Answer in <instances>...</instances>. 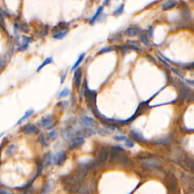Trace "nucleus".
<instances>
[{
    "label": "nucleus",
    "mask_w": 194,
    "mask_h": 194,
    "mask_svg": "<svg viewBox=\"0 0 194 194\" xmlns=\"http://www.w3.org/2000/svg\"><path fill=\"white\" fill-rule=\"evenodd\" d=\"M21 131L24 134H27V135H34V134L40 133V129L35 124L29 123V124H27L23 126Z\"/></svg>",
    "instance_id": "1"
},
{
    "label": "nucleus",
    "mask_w": 194,
    "mask_h": 194,
    "mask_svg": "<svg viewBox=\"0 0 194 194\" xmlns=\"http://www.w3.org/2000/svg\"><path fill=\"white\" fill-rule=\"evenodd\" d=\"M67 159V154L65 151H60L59 153H57L52 158V161L53 163L56 165H63L65 163V161Z\"/></svg>",
    "instance_id": "2"
},
{
    "label": "nucleus",
    "mask_w": 194,
    "mask_h": 194,
    "mask_svg": "<svg viewBox=\"0 0 194 194\" xmlns=\"http://www.w3.org/2000/svg\"><path fill=\"white\" fill-rule=\"evenodd\" d=\"M178 5V0H165L161 2V9L163 12L170 11Z\"/></svg>",
    "instance_id": "3"
},
{
    "label": "nucleus",
    "mask_w": 194,
    "mask_h": 194,
    "mask_svg": "<svg viewBox=\"0 0 194 194\" xmlns=\"http://www.w3.org/2000/svg\"><path fill=\"white\" fill-rule=\"evenodd\" d=\"M142 33V29L138 26H130L124 31V34L127 36H137Z\"/></svg>",
    "instance_id": "4"
},
{
    "label": "nucleus",
    "mask_w": 194,
    "mask_h": 194,
    "mask_svg": "<svg viewBox=\"0 0 194 194\" xmlns=\"http://www.w3.org/2000/svg\"><path fill=\"white\" fill-rule=\"evenodd\" d=\"M84 138L83 137H77L71 140V141L69 143V150H73L76 148L80 147L84 144Z\"/></svg>",
    "instance_id": "5"
},
{
    "label": "nucleus",
    "mask_w": 194,
    "mask_h": 194,
    "mask_svg": "<svg viewBox=\"0 0 194 194\" xmlns=\"http://www.w3.org/2000/svg\"><path fill=\"white\" fill-rule=\"evenodd\" d=\"M107 156H108V150H107V148L103 147L101 150V151H100V154H99L97 161H96V164L97 165H102V164L104 163L106 161Z\"/></svg>",
    "instance_id": "6"
},
{
    "label": "nucleus",
    "mask_w": 194,
    "mask_h": 194,
    "mask_svg": "<svg viewBox=\"0 0 194 194\" xmlns=\"http://www.w3.org/2000/svg\"><path fill=\"white\" fill-rule=\"evenodd\" d=\"M104 7H105L104 5H101L99 6L98 9H96V13L93 15V17H92L91 18H90V20H89V24H91V25H93V24L96 22V20H98V19L100 18V17H101L103 11H104Z\"/></svg>",
    "instance_id": "7"
},
{
    "label": "nucleus",
    "mask_w": 194,
    "mask_h": 194,
    "mask_svg": "<svg viewBox=\"0 0 194 194\" xmlns=\"http://www.w3.org/2000/svg\"><path fill=\"white\" fill-rule=\"evenodd\" d=\"M52 120H53V118L51 115H45V116L42 117V118L40 120L39 124L43 127H47V126L50 125L52 123Z\"/></svg>",
    "instance_id": "8"
},
{
    "label": "nucleus",
    "mask_w": 194,
    "mask_h": 194,
    "mask_svg": "<svg viewBox=\"0 0 194 194\" xmlns=\"http://www.w3.org/2000/svg\"><path fill=\"white\" fill-rule=\"evenodd\" d=\"M81 123L86 127H94L96 125V122L94 119L88 116H83L81 118Z\"/></svg>",
    "instance_id": "9"
},
{
    "label": "nucleus",
    "mask_w": 194,
    "mask_h": 194,
    "mask_svg": "<svg viewBox=\"0 0 194 194\" xmlns=\"http://www.w3.org/2000/svg\"><path fill=\"white\" fill-rule=\"evenodd\" d=\"M81 77H82V71L81 69H77L74 72V84H75L76 87L79 88L81 86Z\"/></svg>",
    "instance_id": "10"
},
{
    "label": "nucleus",
    "mask_w": 194,
    "mask_h": 194,
    "mask_svg": "<svg viewBox=\"0 0 194 194\" xmlns=\"http://www.w3.org/2000/svg\"><path fill=\"white\" fill-rule=\"evenodd\" d=\"M52 158H53V157H52V153H50V152H49V153H46V154L44 155V156H43V161H42L43 165V168L48 166V165H49L52 162Z\"/></svg>",
    "instance_id": "11"
},
{
    "label": "nucleus",
    "mask_w": 194,
    "mask_h": 194,
    "mask_svg": "<svg viewBox=\"0 0 194 194\" xmlns=\"http://www.w3.org/2000/svg\"><path fill=\"white\" fill-rule=\"evenodd\" d=\"M124 8H125V4L121 3L120 5L112 12V15L115 16V17H118V16L121 15L124 13Z\"/></svg>",
    "instance_id": "12"
},
{
    "label": "nucleus",
    "mask_w": 194,
    "mask_h": 194,
    "mask_svg": "<svg viewBox=\"0 0 194 194\" xmlns=\"http://www.w3.org/2000/svg\"><path fill=\"white\" fill-rule=\"evenodd\" d=\"M140 36V40L146 47H150V39H149V36H148L147 33H142L139 35Z\"/></svg>",
    "instance_id": "13"
},
{
    "label": "nucleus",
    "mask_w": 194,
    "mask_h": 194,
    "mask_svg": "<svg viewBox=\"0 0 194 194\" xmlns=\"http://www.w3.org/2000/svg\"><path fill=\"white\" fill-rule=\"evenodd\" d=\"M33 112H34V111H33V109H29L28 110L27 112H25V114H24V115H23L22 117L21 118L19 119L18 121H17V122L16 123V125H18V124H20L21 123H22L23 121H24L25 120H27V119L28 118H30L31 116V115H33Z\"/></svg>",
    "instance_id": "14"
},
{
    "label": "nucleus",
    "mask_w": 194,
    "mask_h": 194,
    "mask_svg": "<svg viewBox=\"0 0 194 194\" xmlns=\"http://www.w3.org/2000/svg\"><path fill=\"white\" fill-rule=\"evenodd\" d=\"M38 142L43 146H49V142L44 134H40L38 137Z\"/></svg>",
    "instance_id": "15"
},
{
    "label": "nucleus",
    "mask_w": 194,
    "mask_h": 194,
    "mask_svg": "<svg viewBox=\"0 0 194 194\" xmlns=\"http://www.w3.org/2000/svg\"><path fill=\"white\" fill-rule=\"evenodd\" d=\"M53 62V59H52V57L50 56V57H47V59H45L44 61L43 62V63L40 65L39 67L37 68V69H36V71H40V70H41L43 68H44L45 66L47 65H49V64L52 63Z\"/></svg>",
    "instance_id": "16"
},
{
    "label": "nucleus",
    "mask_w": 194,
    "mask_h": 194,
    "mask_svg": "<svg viewBox=\"0 0 194 194\" xmlns=\"http://www.w3.org/2000/svg\"><path fill=\"white\" fill-rule=\"evenodd\" d=\"M17 151V146L15 144H11L9 145V146L6 149V151H5V154L7 155H13L16 153Z\"/></svg>",
    "instance_id": "17"
},
{
    "label": "nucleus",
    "mask_w": 194,
    "mask_h": 194,
    "mask_svg": "<svg viewBox=\"0 0 194 194\" xmlns=\"http://www.w3.org/2000/svg\"><path fill=\"white\" fill-rule=\"evenodd\" d=\"M85 55H86V53H82L81 55H80L79 58H78V59H77V60L76 61L75 64H74V65L72 66V68H71L70 70H75V69L77 68L80 65V64L81 63V62H82V61L84 60V59Z\"/></svg>",
    "instance_id": "18"
},
{
    "label": "nucleus",
    "mask_w": 194,
    "mask_h": 194,
    "mask_svg": "<svg viewBox=\"0 0 194 194\" xmlns=\"http://www.w3.org/2000/svg\"><path fill=\"white\" fill-rule=\"evenodd\" d=\"M67 31H59V32H58V33H55V34L53 35V37L55 38V39H57V40H61V39H63V38L67 35Z\"/></svg>",
    "instance_id": "19"
},
{
    "label": "nucleus",
    "mask_w": 194,
    "mask_h": 194,
    "mask_svg": "<svg viewBox=\"0 0 194 194\" xmlns=\"http://www.w3.org/2000/svg\"><path fill=\"white\" fill-rule=\"evenodd\" d=\"M115 50V49L112 47H103L102 48L100 51L98 52V55H101V54L106 53V52H112Z\"/></svg>",
    "instance_id": "20"
},
{
    "label": "nucleus",
    "mask_w": 194,
    "mask_h": 194,
    "mask_svg": "<svg viewBox=\"0 0 194 194\" xmlns=\"http://www.w3.org/2000/svg\"><path fill=\"white\" fill-rule=\"evenodd\" d=\"M131 134H132L134 137L137 138L138 140L143 141V140H144L143 137V136H142V134H141L140 133L138 132L137 131H136V130H132V131H131Z\"/></svg>",
    "instance_id": "21"
},
{
    "label": "nucleus",
    "mask_w": 194,
    "mask_h": 194,
    "mask_svg": "<svg viewBox=\"0 0 194 194\" xmlns=\"http://www.w3.org/2000/svg\"><path fill=\"white\" fill-rule=\"evenodd\" d=\"M58 137V131L57 130H52L48 134V137L52 140H55Z\"/></svg>",
    "instance_id": "22"
},
{
    "label": "nucleus",
    "mask_w": 194,
    "mask_h": 194,
    "mask_svg": "<svg viewBox=\"0 0 194 194\" xmlns=\"http://www.w3.org/2000/svg\"><path fill=\"white\" fill-rule=\"evenodd\" d=\"M69 93H70V89H68V88H65L64 89H62V91L60 92L59 95V98H62V97H65V96H68Z\"/></svg>",
    "instance_id": "23"
},
{
    "label": "nucleus",
    "mask_w": 194,
    "mask_h": 194,
    "mask_svg": "<svg viewBox=\"0 0 194 194\" xmlns=\"http://www.w3.org/2000/svg\"><path fill=\"white\" fill-rule=\"evenodd\" d=\"M12 193V191L9 188L3 187V186H0V194H9Z\"/></svg>",
    "instance_id": "24"
},
{
    "label": "nucleus",
    "mask_w": 194,
    "mask_h": 194,
    "mask_svg": "<svg viewBox=\"0 0 194 194\" xmlns=\"http://www.w3.org/2000/svg\"><path fill=\"white\" fill-rule=\"evenodd\" d=\"M97 132H98V134H100V135L103 136V137H105V136L109 135V133H108V131H106L105 130H104V129H102V128H99L98 130H97Z\"/></svg>",
    "instance_id": "25"
},
{
    "label": "nucleus",
    "mask_w": 194,
    "mask_h": 194,
    "mask_svg": "<svg viewBox=\"0 0 194 194\" xmlns=\"http://www.w3.org/2000/svg\"><path fill=\"white\" fill-rule=\"evenodd\" d=\"M28 46H29V44H28V43H23V44L19 46L17 49H18L19 51H21V52L24 51V50H26L28 48Z\"/></svg>",
    "instance_id": "26"
},
{
    "label": "nucleus",
    "mask_w": 194,
    "mask_h": 194,
    "mask_svg": "<svg viewBox=\"0 0 194 194\" xmlns=\"http://www.w3.org/2000/svg\"><path fill=\"white\" fill-rule=\"evenodd\" d=\"M114 139H115V140L122 141V140H125L127 139V137L124 135H117L114 137Z\"/></svg>",
    "instance_id": "27"
},
{
    "label": "nucleus",
    "mask_w": 194,
    "mask_h": 194,
    "mask_svg": "<svg viewBox=\"0 0 194 194\" xmlns=\"http://www.w3.org/2000/svg\"><path fill=\"white\" fill-rule=\"evenodd\" d=\"M125 146H127V147H134V143L133 141H131V140L126 139L125 140Z\"/></svg>",
    "instance_id": "28"
},
{
    "label": "nucleus",
    "mask_w": 194,
    "mask_h": 194,
    "mask_svg": "<svg viewBox=\"0 0 194 194\" xmlns=\"http://www.w3.org/2000/svg\"><path fill=\"white\" fill-rule=\"evenodd\" d=\"M68 102L66 101H61L59 102H58V104H57V105L59 107H61V108H66V107L68 106Z\"/></svg>",
    "instance_id": "29"
},
{
    "label": "nucleus",
    "mask_w": 194,
    "mask_h": 194,
    "mask_svg": "<svg viewBox=\"0 0 194 194\" xmlns=\"http://www.w3.org/2000/svg\"><path fill=\"white\" fill-rule=\"evenodd\" d=\"M147 34L149 37H152L153 35V28L152 26H149L147 28Z\"/></svg>",
    "instance_id": "30"
},
{
    "label": "nucleus",
    "mask_w": 194,
    "mask_h": 194,
    "mask_svg": "<svg viewBox=\"0 0 194 194\" xmlns=\"http://www.w3.org/2000/svg\"><path fill=\"white\" fill-rule=\"evenodd\" d=\"M22 39H23V41H24V43H28V44H29L30 43L32 42V39H31V37H28V36H23Z\"/></svg>",
    "instance_id": "31"
},
{
    "label": "nucleus",
    "mask_w": 194,
    "mask_h": 194,
    "mask_svg": "<svg viewBox=\"0 0 194 194\" xmlns=\"http://www.w3.org/2000/svg\"><path fill=\"white\" fill-rule=\"evenodd\" d=\"M49 188H50V184H47V185L44 187V188H43V190H42V193H48L49 191Z\"/></svg>",
    "instance_id": "32"
},
{
    "label": "nucleus",
    "mask_w": 194,
    "mask_h": 194,
    "mask_svg": "<svg viewBox=\"0 0 194 194\" xmlns=\"http://www.w3.org/2000/svg\"><path fill=\"white\" fill-rule=\"evenodd\" d=\"M104 124V126H105V127H107V128H109L111 129V130H112V131H115V130H118V128L116 127H115V126L113 125H111V124Z\"/></svg>",
    "instance_id": "33"
},
{
    "label": "nucleus",
    "mask_w": 194,
    "mask_h": 194,
    "mask_svg": "<svg viewBox=\"0 0 194 194\" xmlns=\"http://www.w3.org/2000/svg\"><path fill=\"white\" fill-rule=\"evenodd\" d=\"M171 70L172 71H174V72H175V74H177V75L178 76H180V77H181V78H183V76H182V74H180V72H179L178 70H177V69H175V68H171Z\"/></svg>",
    "instance_id": "34"
},
{
    "label": "nucleus",
    "mask_w": 194,
    "mask_h": 194,
    "mask_svg": "<svg viewBox=\"0 0 194 194\" xmlns=\"http://www.w3.org/2000/svg\"><path fill=\"white\" fill-rule=\"evenodd\" d=\"M110 2H111V0H103V4L102 5L104 6H108L109 5Z\"/></svg>",
    "instance_id": "35"
},
{
    "label": "nucleus",
    "mask_w": 194,
    "mask_h": 194,
    "mask_svg": "<svg viewBox=\"0 0 194 194\" xmlns=\"http://www.w3.org/2000/svg\"><path fill=\"white\" fill-rule=\"evenodd\" d=\"M65 77H66V73L61 77V84H63L65 80Z\"/></svg>",
    "instance_id": "36"
},
{
    "label": "nucleus",
    "mask_w": 194,
    "mask_h": 194,
    "mask_svg": "<svg viewBox=\"0 0 194 194\" xmlns=\"http://www.w3.org/2000/svg\"><path fill=\"white\" fill-rule=\"evenodd\" d=\"M4 65H5V62H4L3 59H0V69L2 68H3Z\"/></svg>",
    "instance_id": "37"
},
{
    "label": "nucleus",
    "mask_w": 194,
    "mask_h": 194,
    "mask_svg": "<svg viewBox=\"0 0 194 194\" xmlns=\"http://www.w3.org/2000/svg\"><path fill=\"white\" fill-rule=\"evenodd\" d=\"M186 81H187V83H189L190 84H192L194 86V81H190V80H187L186 79Z\"/></svg>",
    "instance_id": "38"
},
{
    "label": "nucleus",
    "mask_w": 194,
    "mask_h": 194,
    "mask_svg": "<svg viewBox=\"0 0 194 194\" xmlns=\"http://www.w3.org/2000/svg\"><path fill=\"white\" fill-rule=\"evenodd\" d=\"M3 145H4V142H2V143L0 144V156H1V151H2V147H3Z\"/></svg>",
    "instance_id": "39"
},
{
    "label": "nucleus",
    "mask_w": 194,
    "mask_h": 194,
    "mask_svg": "<svg viewBox=\"0 0 194 194\" xmlns=\"http://www.w3.org/2000/svg\"><path fill=\"white\" fill-rule=\"evenodd\" d=\"M4 135V133H2V134H0V137H2V136H3Z\"/></svg>",
    "instance_id": "40"
},
{
    "label": "nucleus",
    "mask_w": 194,
    "mask_h": 194,
    "mask_svg": "<svg viewBox=\"0 0 194 194\" xmlns=\"http://www.w3.org/2000/svg\"><path fill=\"white\" fill-rule=\"evenodd\" d=\"M191 2H194V0H190Z\"/></svg>",
    "instance_id": "41"
},
{
    "label": "nucleus",
    "mask_w": 194,
    "mask_h": 194,
    "mask_svg": "<svg viewBox=\"0 0 194 194\" xmlns=\"http://www.w3.org/2000/svg\"><path fill=\"white\" fill-rule=\"evenodd\" d=\"M123 1H124V0H123Z\"/></svg>",
    "instance_id": "42"
}]
</instances>
